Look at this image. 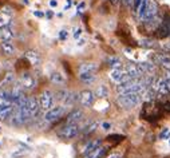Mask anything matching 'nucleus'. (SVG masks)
<instances>
[{"mask_svg": "<svg viewBox=\"0 0 170 158\" xmlns=\"http://www.w3.org/2000/svg\"><path fill=\"white\" fill-rule=\"evenodd\" d=\"M141 102V94L139 93H130V94H122L119 95L117 103L123 108H133Z\"/></svg>", "mask_w": 170, "mask_h": 158, "instance_id": "obj_1", "label": "nucleus"}, {"mask_svg": "<svg viewBox=\"0 0 170 158\" xmlns=\"http://www.w3.org/2000/svg\"><path fill=\"white\" fill-rule=\"evenodd\" d=\"M162 113V107L154 101H150V102H146L141 111V115L146 119H157V118L161 117Z\"/></svg>", "mask_w": 170, "mask_h": 158, "instance_id": "obj_2", "label": "nucleus"}, {"mask_svg": "<svg viewBox=\"0 0 170 158\" xmlns=\"http://www.w3.org/2000/svg\"><path fill=\"white\" fill-rule=\"evenodd\" d=\"M79 131H81V129H79L78 123H75V125H66L63 129H61L58 131V135L62 139H72V138H75L79 134Z\"/></svg>", "mask_w": 170, "mask_h": 158, "instance_id": "obj_3", "label": "nucleus"}, {"mask_svg": "<svg viewBox=\"0 0 170 158\" xmlns=\"http://www.w3.org/2000/svg\"><path fill=\"white\" fill-rule=\"evenodd\" d=\"M64 111H66V106L56 105L55 107H51L48 111L46 113V115H44V119H46L48 123L55 122V121H58L59 118H62V115L64 114Z\"/></svg>", "mask_w": 170, "mask_h": 158, "instance_id": "obj_4", "label": "nucleus"}, {"mask_svg": "<svg viewBox=\"0 0 170 158\" xmlns=\"http://www.w3.org/2000/svg\"><path fill=\"white\" fill-rule=\"evenodd\" d=\"M22 87L24 88V91H31L36 87V79L34 78V75L30 73H23L19 79Z\"/></svg>", "mask_w": 170, "mask_h": 158, "instance_id": "obj_5", "label": "nucleus"}, {"mask_svg": "<svg viewBox=\"0 0 170 158\" xmlns=\"http://www.w3.org/2000/svg\"><path fill=\"white\" fill-rule=\"evenodd\" d=\"M156 36L158 39H165L167 36H170V18L169 16H165L164 18L161 26L156 31Z\"/></svg>", "mask_w": 170, "mask_h": 158, "instance_id": "obj_6", "label": "nucleus"}, {"mask_svg": "<svg viewBox=\"0 0 170 158\" xmlns=\"http://www.w3.org/2000/svg\"><path fill=\"white\" fill-rule=\"evenodd\" d=\"M52 101H54V97H52L51 91H48V90L43 91L42 95H40V101H39V103H40V108L44 110V111H48L50 108L52 107Z\"/></svg>", "mask_w": 170, "mask_h": 158, "instance_id": "obj_7", "label": "nucleus"}, {"mask_svg": "<svg viewBox=\"0 0 170 158\" xmlns=\"http://www.w3.org/2000/svg\"><path fill=\"white\" fill-rule=\"evenodd\" d=\"M162 20H164V19H161L158 15H156L154 18L145 20L143 22V27H145V29H146L147 32H156L157 29H158V27L161 26Z\"/></svg>", "mask_w": 170, "mask_h": 158, "instance_id": "obj_8", "label": "nucleus"}, {"mask_svg": "<svg viewBox=\"0 0 170 158\" xmlns=\"http://www.w3.org/2000/svg\"><path fill=\"white\" fill-rule=\"evenodd\" d=\"M26 110H27V114H28L30 118L37 115L39 110H40V103L37 102L36 98H28L27 101V106H26Z\"/></svg>", "mask_w": 170, "mask_h": 158, "instance_id": "obj_9", "label": "nucleus"}, {"mask_svg": "<svg viewBox=\"0 0 170 158\" xmlns=\"http://www.w3.org/2000/svg\"><path fill=\"white\" fill-rule=\"evenodd\" d=\"M158 3H157L156 0H149V4H147V8H146V12L143 15V19L142 22L147 20V19H151L154 18L157 14H158Z\"/></svg>", "mask_w": 170, "mask_h": 158, "instance_id": "obj_10", "label": "nucleus"}, {"mask_svg": "<svg viewBox=\"0 0 170 158\" xmlns=\"http://www.w3.org/2000/svg\"><path fill=\"white\" fill-rule=\"evenodd\" d=\"M79 102L82 106L87 107V106H91L94 102V93L90 90H83L79 94Z\"/></svg>", "mask_w": 170, "mask_h": 158, "instance_id": "obj_11", "label": "nucleus"}, {"mask_svg": "<svg viewBox=\"0 0 170 158\" xmlns=\"http://www.w3.org/2000/svg\"><path fill=\"white\" fill-rule=\"evenodd\" d=\"M110 78L111 80H114L115 83H123L126 82V70L123 68H117V70H112L110 74Z\"/></svg>", "mask_w": 170, "mask_h": 158, "instance_id": "obj_12", "label": "nucleus"}, {"mask_svg": "<svg viewBox=\"0 0 170 158\" xmlns=\"http://www.w3.org/2000/svg\"><path fill=\"white\" fill-rule=\"evenodd\" d=\"M83 117V111L82 110H78V108H75L67 115V119H66V125H75V123H78L79 121L82 119Z\"/></svg>", "mask_w": 170, "mask_h": 158, "instance_id": "obj_13", "label": "nucleus"}, {"mask_svg": "<svg viewBox=\"0 0 170 158\" xmlns=\"http://www.w3.org/2000/svg\"><path fill=\"white\" fill-rule=\"evenodd\" d=\"M24 58H26L30 65H32V66H39L42 62L40 55H39L36 51H32V50L26 51V52H24Z\"/></svg>", "mask_w": 170, "mask_h": 158, "instance_id": "obj_14", "label": "nucleus"}, {"mask_svg": "<svg viewBox=\"0 0 170 158\" xmlns=\"http://www.w3.org/2000/svg\"><path fill=\"white\" fill-rule=\"evenodd\" d=\"M151 60L156 65H162L166 66V67H170V55H166V54H154V55H151Z\"/></svg>", "mask_w": 170, "mask_h": 158, "instance_id": "obj_15", "label": "nucleus"}, {"mask_svg": "<svg viewBox=\"0 0 170 158\" xmlns=\"http://www.w3.org/2000/svg\"><path fill=\"white\" fill-rule=\"evenodd\" d=\"M15 79H16V76H15V73H14V71H8V73H6V75L3 76L1 82H0V87H6V86L14 85V83H15Z\"/></svg>", "mask_w": 170, "mask_h": 158, "instance_id": "obj_16", "label": "nucleus"}, {"mask_svg": "<svg viewBox=\"0 0 170 158\" xmlns=\"http://www.w3.org/2000/svg\"><path fill=\"white\" fill-rule=\"evenodd\" d=\"M0 47H1V51H3L6 55H14L15 46H14V43H12L11 40H1Z\"/></svg>", "mask_w": 170, "mask_h": 158, "instance_id": "obj_17", "label": "nucleus"}, {"mask_svg": "<svg viewBox=\"0 0 170 158\" xmlns=\"http://www.w3.org/2000/svg\"><path fill=\"white\" fill-rule=\"evenodd\" d=\"M99 146H102V141L101 139H94V141H90L89 144L84 146V149H83V154L84 155H87L89 153H91L92 150H95V149H98Z\"/></svg>", "mask_w": 170, "mask_h": 158, "instance_id": "obj_18", "label": "nucleus"}, {"mask_svg": "<svg viewBox=\"0 0 170 158\" xmlns=\"http://www.w3.org/2000/svg\"><path fill=\"white\" fill-rule=\"evenodd\" d=\"M0 38H1V40H12L14 34L8 26H3L0 28Z\"/></svg>", "mask_w": 170, "mask_h": 158, "instance_id": "obj_19", "label": "nucleus"}, {"mask_svg": "<svg viewBox=\"0 0 170 158\" xmlns=\"http://www.w3.org/2000/svg\"><path fill=\"white\" fill-rule=\"evenodd\" d=\"M98 66L95 63H83L79 66V73H95Z\"/></svg>", "mask_w": 170, "mask_h": 158, "instance_id": "obj_20", "label": "nucleus"}, {"mask_svg": "<svg viewBox=\"0 0 170 158\" xmlns=\"http://www.w3.org/2000/svg\"><path fill=\"white\" fill-rule=\"evenodd\" d=\"M106 153V147L104 146H99L98 149L92 150L91 153H89L87 155H84V158H102V155Z\"/></svg>", "mask_w": 170, "mask_h": 158, "instance_id": "obj_21", "label": "nucleus"}, {"mask_svg": "<svg viewBox=\"0 0 170 158\" xmlns=\"http://www.w3.org/2000/svg\"><path fill=\"white\" fill-rule=\"evenodd\" d=\"M98 126H99V123L97 122V121H92V122H90L89 125L84 126L83 135H90V134H92V133H94L97 129H98Z\"/></svg>", "mask_w": 170, "mask_h": 158, "instance_id": "obj_22", "label": "nucleus"}, {"mask_svg": "<svg viewBox=\"0 0 170 158\" xmlns=\"http://www.w3.org/2000/svg\"><path fill=\"white\" fill-rule=\"evenodd\" d=\"M50 79H51L52 83H56V85H63L64 82H66V79H64V76L62 75L61 73H51V75H50Z\"/></svg>", "mask_w": 170, "mask_h": 158, "instance_id": "obj_23", "label": "nucleus"}, {"mask_svg": "<svg viewBox=\"0 0 170 158\" xmlns=\"http://www.w3.org/2000/svg\"><path fill=\"white\" fill-rule=\"evenodd\" d=\"M147 4H149V0H141V3H139L138 9L135 11V12H137V15H138L139 20H142V19H143V15H145V12H146Z\"/></svg>", "mask_w": 170, "mask_h": 158, "instance_id": "obj_24", "label": "nucleus"}, {"mask_svg": "<svg viewBox=\"0 0 170 158\" xmlns=\"http://www.w3.org/2000/svg\"><path fill=\"white\" fill-rule=\"evenodd\" d=\"M76 99H79V95H76V94H74V93H67L66 98L63 99V106H71V105H74V102Z\"/></svg>", "mask_w": 170, "mask_h": 158, "instance_id": "obj_25", "label": "nucleus"}, {"mask_svg": "<svg viewBox=\"0 0 170 158\" xmlns=\"http://www.w3.org/2000/svg\"><path fill=\"white\" fill-rule=\"evenodd\" d=\"M107 63H109V66L112 68V70L122 68V63H121V60H119L117 56H110V58L107 59Z\"/></svg>", "mask_w": 170, "mask_h": 158, "instance_id": "obj_26", "label": "nucleus"}, {"mask_svg": "<svg viewBox=\"0 0 170 158\" xmlns=\"http://www.w3.org/2000/svg\"><path fill=\"white\" fill-rule=\"evenodd\" d=\"M79 79L83 83H91L95 79V75L94 73H79Z\"/></svg>", "mask_w": 170, "mask_h": 158, "instance_id": "obj_27", "label": "nucleus"}, {"mask_svg": "<svg viewBox=\"0 0 170 158\" xmlns=\"http://www.w3.org/2000/svg\"><path fill=\"white\" fill-rule=\"evenodd\" d=\"M95 95L98 98H106L107 95H109V88H107L104 85L98 86V87H97V90H95Z\"/></svg>", "mask_w": 170, "mask_h": 158, "instance_id": "obj_28", "label": "nucleus"}, {"mask_svg": "<svg viewBox=\"0 0 170 158\" xmlns=\"http://www.w3.org/2000/svg\"><path fill=\"white\" fill-rule=\"evenodd\" d=\"M138 67L142 74H149L154 71V65H151V63H139Z\"/></svg>", "mask_w": 170, "mask_h": 158, "instance_id": "obj_29", "label": "nucleus"}, {"mask_svg": "<svg viewBox=\"0 0 170 158\" xmlns=\"http://www.w3.org/2000/svg\"><path fill=\"white\" fill-rule=\"evenodd\" d=\"M27 154H30V149H27V147H20V149H16L12 152V157L14 158H22Z\"/></svg>", "mask_w": 170, "mask_h": 158, "instance_id": "obj_30", "label": "nucleus"}, {"mask_svg": "<svg viewBox=\"0 0 170 158\" xmlns=\"http://www.w3.org/2000/svg\"><path fill=\"white\" fill-rule=\"evenodd\" d=\"M139 44H141V47H145V48H154V47H157L156 42L153 39H142Z\"/></svg>", "mask_w": 170, "mask_h": 158, "instance_id": "obj_31", "label": "nucleus"}, {"mask_svg": "<svg viewBox=\"0 0 170 158\" xmlns=\"http://www.w3.org/2000/svg\"><path fill=\"white\" fill-rule=\"evenodd\" d=\"M67 93H68V91H66V90H59V91H56V93H55V98H56V101H62V102H63V99L66 98Z\"/></svg>", "mask_w": 170, "mask_h": 158, "instance_id": "obj_32", "label": "nucleus"}, {"mask_svg": "<svg viewBox=\"0 0 170 158\" xmlns=\"http://www.w3.org/2000/svg\"><path fill=\"white\" fill-rule=\"evenodd\" d=\"M1 12L6 14V15H8V16H11V15L14 14V9H12L9 6H3L1 7Z\"/></svg>", "mask_w": 170, "mask_h": 158, "instance_id": "obj_33", "label": "nucleus"}, {"mask_svg": "<svg viewBox=\"0 0 170 158\" xmlns=\"http://www.w3.org/2000/svg\"><path fill=\"white\" fill-rule=\"evenodd\" d=\"M107 139L109 141H122V139H125V137L123 135H119V134H111L107 137Z\"/></svg>", "mask_w": 170, "mask_h": 158, "instance_id": "obj_34", "label": "nucleus"}, {"mask_svg": "<svg viewBox=\"0 0 170 158\" xmlns=\"http://www.w3.org/2000/svg\"><path fill=\"white\" fill-rule=\"evenodd\" d=\"M159 138H161V139H169V138H170V131H169V129H164V130H162V133H161V135H159Z\"/></svg>", "mask_w": 170, "mask_h": 158, "instance_id": "obj_35", "label": "nucleus"}, {"mask_svg": "<svg viewBox=\"0 0 170 158\" xmlns=\"http://www.w3.org/2000/svg\"><path fill=\"white\" fill-rule=\"evenodd\" d=\"M67 38H68V32H67L66 29H62L61 32H59V39L61 40H67Z\"/></svg>", "mask_w": 170, "mask_h": 158, "instance_id": "obj_36", "label": "nucleus"}, {"mask_svg": "<svg viewBox=\"0 0 170 158\" xmlns=\"http://www.w3.org/2000/svg\"><path fill=\"white\" fill-rule=\"evenodd\" d=\"M162 108H165V110L170 111V95L167 97V99L164 102V105H162Z\"/></svg>", "mask_w": 170, "mask_h": 158, "instance_id": "obj_37", "label": "nucleus"}, {"mask_svg": "<svg viewBox=\"0 0 170 158\" xmlns=\"http://www.w3.org/2000/svg\"><path fill=\"white\" fill-rule=\"evenodd\" d=\"M81 35H82V28H76L75 29V32H74V38L78 40V39L81 38Z\"/></svg>", "mask_w": 170, "mask_h": 158, "instance_id": "obj_38", "label": "nucleus"}, {"mask_svg": "<svg viewBox=\"0 0 170 158\" xmlns=\"http://www.w3.org/2000/svg\"><path fill=\"white\" fill-rule=\"evenodd\" d=\"M125 4H126L129 8H133L134 9V0H123Z\"/></svg>", "mask_w": 170, "mask_h": 158, "instance_id": "obj_39", "label": "nucleus"}, {"mask_svg": "<svg viewBox=\"0 0 170 158\" xmlns=\"http://www.w3.org/2000/svg\"><path fill=\"white\" fill-rule=\"evenodd\" d=\"M162 50L166 51V52H170V43H165V44H162Z\"/></svg>", "mask_w": 170, "mask_h": 158, "instance_id": "obj_40", "label": "nucleus"}, {"mask_svg": "<svg viewBox=\"0 0 170 158\" xmlns=\"http://www.w3.org/2000/svg\"><path fill=\"white\" fill-rule=\"evenodd\" d=\"M102 127H103L104 130H109L110 127H111V125H110L109 122H103V123H102Z\"/></svg>", "mask_w": 170, "mask_h": 158, "instance_id": "obj_41", "label": "nucleus"}, {"mask_svg": "<svg viewBox=\"0 0 170 158\" xmlns=\"http://www.w3.org/2000/svg\"><path fill=\"white\" fill-rule=\"evenodd\" d=\"M84 7H86V4H84V3H81V4L78 6V8H76V9H78V12H82V11L84 9Z\"/></svg>", "mask_w": 170, "mask_h": 158, "instance_id": "obj_42", "label": "nucleus"}, {"mask_svg": "<svg viewBox=\"0 0 170 158\" xmlns=\"http://www.w3.org/2000/svg\"><path fill=\"white\" fill-rule=\"evenodd\" d=\"M139 3H141V0H134V11H137V9H138Z\"/></svg>", "mask_w": 170, "mask_h": 158, "instance_id": "obj_43", "label": "nucleus"}, {"mask_svg": "<svg viewBox=\"0 0 170 158\" xmlns=\"http://www.w3.org/2000/svg\"><path fill=\"white\" fill-rule=\"evenodd\" d=\"M107 158H121V154H118V153H112V154H110Z\"/></svg>", "mask_w": 170, "mask_h": 158, "instance_id": "obj_44", "label": "nucleus"}, {"mask_svg": "<svg viewBox=\"0 0 170 158\" xmlns=\"http://www.w3.org/2000/svg\"><path fill=\"white\" fill-rule=\"evenodd\" d=\"M71 7V0H67V3H66V6H64V11H67V9Z\"/></svg>", "mask_w": 170, "mask_h": 158, "instance_id": "obj_45", "label": "nucleus"}, {"mask_svg": "<svg viewBox=\"0 0 170 158\" xmlns=\"http://www.w3.org/2000/svg\"><path fill=\"white\" fill-rule=\"evenodd\" d=\"M34 15H35V16H37V18H43V14L39 12V11H34Z\"/></svg>", "mask_w": 170, "mask_h": 158, "instance_id": "obj_46", "label": "nucleus"}, {"mask_svg": "<svg viewBox=\"0 0 170 158\" xmlns=\"http://www.w3.org/2000/svg\"><path fill=\"white\" fill-rule=\"evenodd\" d=\"M50 6H51V7H56V6H58V1H56V0H51V1H50Z\"/></svg>", "mask_w": 170, "mask_h": 158, "instance_id": "obj_47", "label": "nucleus"}, {"mask_svg": "<svg viewBox=\"0 0 170 158\" xmlns=\"http://www.w3.org/2000/svg\"><path fill=\"white\" fill-rule=\"evenodd\" d=\"M83 44H84V40H79V43H78V46H79V47H82Z\"/></svg>", "mask_w": 170, "mask_h": 158, "instance_id": "obj_48", "label": "nucleus"}, {"mask_svg": "<svg viewBox=\"0 0 170 158\" xmlns=\"http://www.w3.org/2000/svg\"><path fill=\"white\" fill-rule=\"evenodd\" d=\"M111 3H112V4H118L119 0H111Z\"/></svg>", "mask_w": 170, "mask_h": 158, "instance_id": "obj_49", "label": "nucleus"}, {"mask_svg": "<svg viewBox=\"0 0 170 158\" xmlns=\"http://www.w3.org/2000/svg\"><path fill=\"white\" fill-rule=\"evenodd\" d=\"M3 22H4V20H3V19H1V18H0V23H3Z\"/></svg>", "mask_w": 170, "mask_h": 158, "instance_id": "obj_50", "label": "nucleus"}, {"mask_svg": "<svg viewBox=\"0 0 170 158\" xmlns=\"http://www.w3.org/2000/svg\"><path fill=\"white\" fill-rule=\"evenodd\" d=\"M0 133H1V127H0Z\"/></svg>", "mask_w": 170, "mask_h": 158, "instance_id": "obj_51", "label": "nucleus"}, {"mask_svg": "<svg viewBox=\"0 0 170 158\" xmlns=\"http://www.w3.org/2000/svg\"><path fill=\"white\" fill-rule=\"evenodd\" d=\"M169 76H170V73H169Z\"/></svg>", "mask_w": 170, "mask_h": 158, "instance_id": "obj_52", "label": "nucleus"}, {"mask_svg": "<svg viewBox=\"0 0 170 158\" xmlns=\"http://www.w3.org/2000/svg\"><path fill=\"white\" fill-rule=\"evenodd\" d=\"M0 147H1V145H0Z\"/></svg>", "mask_w": 170, "mask_h": 158, "instance_id": "obj_53", "label": "nucleus"}, {"mask_svg": "<svg viewBox=\"0 0 170 158\" xmlns=\"http://www.w3.org/2000/svg\"><path fill=\"white\" fill-rule=\"evenodd\" d=\"M169 142H170V139H169Z\"/></svg>", "mask_w": 170, "mask_h": 158, "instance_id": "obj_54", "label": "nucleus"}]
</instances>
